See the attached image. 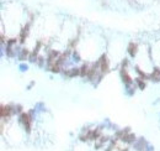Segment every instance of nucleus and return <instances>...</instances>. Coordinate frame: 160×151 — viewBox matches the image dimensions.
Masks as SVG:
<instances>
[{"label":"nucleus","mask_w":160,"mask_h":151,"mask_svg":"<svg viewBox=\"0 0 160 151\" xmlns=\"http://www.w3.org/2000/svg\"><path fill=\"white\" fill-rule=\"evenodd\" d=\"M17 123H19V125L22 128V130H23L25 134L30 135V134L32 133V124H33L35 122L32 120V118L30 117L28 113H26V112L21 113V114L17 117Z\"/></svg>","instance_id":"f257e3e1"},{"label":"nucleus","mask_w":160,"mask_h":151,"mask_svg":"<svg viewBox=\"0 0 160 151\" xmlns=\"http://www.w3.org/2000/svg\"><path fill=\"white\" fill-rule=\"evenodd\" d=\"M95 63H96V66L99 67L100 72H101L103 76L110 72V62H108L107 56H106L105 53H102L97 60H95Z\"/></svg>","instance_id":"f03ea898"},{"label":"nucleus","mask_w":160,"mask_h":151,"mask_svg":"<svg viewBox=\"0 0 160 151\" xmlns=\"http://www.w3.org/2000/svg\"><path fill=\"white\" fill-rule=\"evenodd\" d=\"M14 115V104H2L0 109V118L1 122H10V118Z\"/></svg>","instance_id":"7ed1b4c3"},{"label":"nucleus","mask_w":160,"mask_h":151,"mask_svg":"<svg viewBox=\"0 0 160 151\" xmlns=\"http://www.w3.org/2000/svg\"><path fill=\"white\" fill-rule=\"evenodd\" d=\"M61 74H63V77H65V78L80 77V67H77V66L69 67V68H67V69H63Z\"/></svg>","instance_id":"20e7f679"},{"label":"nucleus","mask_w":160,"mask_h":151,"mask_svg":"<svg viewBox=\"0 0 160 151\" xmlns=\"http://www.w3.org/2000/svg\"><path fill=\"white\" fill-rule=\"evenodd\" d=\"M120 78L123 83V86H131L134 83V79L131 77V74L128 73V69H122L120 68Z\"/></svg>","instance_id":"39448f33"},{"label":"nucleus","mask_w":160,"mask_h":151,"mask_svg":"<svg viewBox=\"0 0 160 151\" xmlns=\"http://www.w3.org/2000/svg\"><path fill=\"white\" fill-rule=\"evenodd\" d=\"M138 52H139V46L137 42L134 41H131L127 46V53L129 55L131 58H136L138 56Z\"/></svg>","instance_id":"423d86ee"},{"label":"nucleus","mask_w":160,"mask_h":151,"mask_svg":"<svg viewBox=\"0 0 160 151\" xmlns=\"http://www.w3.org/2000/svg\"><path fill=\"white\" fill-rule=\"evenodd\" d=\"M147 145H148V141L145 140V138L142 136V138H138L132 146H133V149L136 151H144Z\"/></svg>","instance_id":"0eeeda50"},{"label":"nucleus","mask_w":160,"mask_h":151,"mask_svg":"<svg viewBox=\"0 0 160 151\" xmlns=\"http://www.w3.org/2000/svg\"><path fill=\"white\" fill-rule=\"evenodd\" d=\"M30 53H31V51L27 48V47H21V50H20V52H19V55H17V61H20V62H25L26 60H28V57H30Z\"/></svg>","instance_id":"6e6552de"},{"label":"nucleus","mask_w":160,"mask_h":151,"mask_svg":"<svg viewBox=\"0 0 160 151\" xmlns=\"http://www.w3.org/2000/svg\"><path fill=\"white\" fill-rule=\"evenodd\" d=\"M90 68H91V62H87V61H85V62H84V63L80 66V77L86 79V77L89 76Z\"/></svg>","instance_id":"1a4fd4ad"},{"label":"nucleus","mask_w":160,"mask_h":151,"mask_svg":"<svg viewBox=\"0 0 160 151\" xmlns=\"http://www.w3.org/2000/svg\"><path fill=\"white\" fill-rule=\"evenodd\" d=\"M149 81L155 83L160 82V67H153L152 72H149Z\"/></svg>","instance_id":"9d476101"},{"label":"nucleus","mask_w":160,"mask_h":151,"mask_svg":"<svg viewBox=\"0 0 160 151\" xmlns=\"http://www.w3.org/2000/svg\"><path fill=\"white\" fill-rule=\"evenodd\" d=\"M138 88H137V86H136V83H133V84H131V86H124V94L127 95V97H133L134 94H136V91H137Z\"/></svg>","instance_id":"9b49d317"},{"label":"nucleus","mask_w":160,"mask_h":151,"mask_svg":"<svg viewBox=\"0 0 160 151\" xmlns=\"http://www.w3.org/2000/svg\"><path fill=\"white\" fill-rule=\"evenodd\" d=\"M70 58H72V61H73V63H74V64L80 63V62L82 61V57H81L80 52L78 51V48H75V50H73V51H72V56H70Z\"/></svg>","instance_id":"f8f14e48"},{"label":"nucleus","mask_w":160,"mask_h":151,"mask_svg":"<svg viewBox=\"0 0 160 151\" xmlns=\"http://www.w3.org/2000/svg\"><path fill=\"white\" fill-rule=\"evenodd\" d=\"M134 83H136V86H137V88L139 91H144L145 87H147V81L141 78V77H136L134 78Z\"/></svg>","instance_id":"ddd939ff"},{"label":"nucleus","mask_w":160,"mask_h":151,"mask_svg":"<svg viewBox=\"0 0 160 151\" xmlns=\"http://www.w3.org/2000/svg\"><path fill=\"white\" fill-rule=\"evenodd\" d=\"M35 110L38 113V114H41V113H46L47 112V108H46V104L43 103V102H37L36 104H35Z\"/></svg>","instance_id":"4468645a"},{"label":"nucleus","mask_w":160,"mask_h":151,"mask_svg":"<svg viewBox=\"0 0 160 151\" xmlns=\"http://www.w3.org/2000/svg\"><path fill=\"white\" fill-rule=\"evenodd\" d=\"M36 64H37L40 68H46V66H47V57L40 55V56H38V60H37V62H36Z\"/></svg>","instance_id":"2eb2a0df"},{"label":"nucleus","mask_w":160,"mask_h":151,"mask_svg":"<svg viewBox=\"0 0 160 151\" xmlns=\"http://www.w3.org/2000/svg\"><path fill=\"white\" fill-rule=\"evenodd\" d=\"M21 113H23V107L21 104H14V115H20Z\"/></svg>","instance_id":"dca6fc26"},{"label":"nucleus","mask_w":160,"mask_h":151,"mask_svg":"<svg viewBox=\"0 0 160 151\" xmlns=\"http://www.w3.org/2000/svg\"><path fill=\"white\" fill-rule=\"evenodd\" d=\"M17 68H19V71H20L21 73H25V72H27V71L30 69V66H28L26 62H21Z\"/></svg>","instance_id":"f3484780"},{"label":"nucleus","mask_w":160,"mask_h":151,"mask_svg":"<svg viewBox=\"0 0 160 151\" xmlns=\"http://www.w3.org/2000/svg\"><path fill=\"white\" fill-rule=\"evenodd\" d=\"M128 66H129V60H128V58H124V60H122L120 68H122V69H128Z\"/></svg>","instance_id":"a211bd4d"},{"label":"nucleus","mask_w":160,"mask_h":151,"mask_svg":"<svg viewBox=\"0 0 160 151\" xmlns=\"http://www.w3.org/2000/svg\"><path fill=\"white\" fill-rule=\"evenodd\" d=\"M154 150H155V148H154L152 144H149V143H148V145H147L145 149H144V151H154Z\"/></svg>","instance_id":"6ab92c4d"},{"label":"nucleus","mask_w":160,"mask_h":151,"mask_svg":"<svg viewBox=\"0 0 160 151\" xmlns=\"http://www.w3.org/2000/svg\"><path fill=\"white\" fill-rule=\"evenodd\" d=\"M33 86H35V82H33V81H32V82H31V83H30V84H28V86H27V89H28V91H30V89H31V88H32V87H33Z\"/></svg>","instance_id":"aec40b11"}]
</instances>
